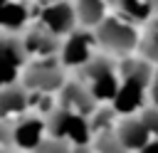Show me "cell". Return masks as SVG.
<instances>
[{
	"label": "cell",
	"mask_w": 158,
	"mask_h": 153,
	"mask_svg": "<svg viewBox=\"0 0 158 153\" xmlns=\"http://www.w3.org/2000/svg\"><path fill=\"white\" fill-rule=\"evenodd\" d=\"M62 39H64V37L54 35V32L47 30L44 25H32V27L22 35L27 57H35V59H42V57H59Z\"/></svg>",
	"instance_id": "cell-10"
},
{
	"label": "cell",
	"mask_w": 158,
	"mask_h": 153,
	"mask_svg": "<svg viewBox=\"0 0 158 153\" xmlns=\"http://www.w3.org/2000/svg\"><path fill=\"white\" fill-rule=\"evenodd\" d=\"M138 54L146 57L148 62L158 64V22L151 25V27L141 35V39H138Z\"/></svg>",
	"instance_id": "cell-17"
},
{
	"label": "cell",
	"mask_w": 158,
	"mask_h": 153,
	"mask_svg": "<svg viewBox=\"0 0 158 153\" xmlns=\"http://www.w3.org/2000/svg\"><path fill=\"white\" fill-rule=\"evenodd\" d=\"M59 104L77 111V114H84V116H91L99 106L96 96L89 91V86L81 81V79H72V81H64L62 89H59Z\"/></svg>",
	"instance_id": "cell-11"
},
{
	"label": "cell",
	"mask_w": 158,
	"mask_h": 153,
	"mask_svg": "<svg viewBox=\"0 0 158 153\" xmlns=\"http://www.w3.org/2000/svg\"><path fill=\"white\" fill-rule=\"evenodd\" d=\"M136 153H158V138H151L143 148H138Z\"/></svg>",
	"instance_id": "cell-23"
},
{
	"label": "cell",
	"mask_w": 158,
	"mask_h": 153,
	"mask_svg": "<svg viewBox=\"0 0 158 153\" xmlns=\"http://www.w3.org/2000/svg\"><path fill=\"white\" fill-rule=\"evenodd\" d=\"M69 153H94V148H91L89 143H79V146H72Z\"/></svg>",
	"instance_id": "cell-24"
},
{
	"label": "cell",
	"mask_w": 158,
	"mask_h": 153,
	"mask_svg": "<svg viewBox=\"0 0 158 153\" xmlns=\"http://www.w3.org/2000/svg\"><path fill=\"white\" fill-rule=\"evenodd\" d=\"M148 86L146 81L136 79V76H121V84L114 94V99L109 101L111 109L118 116H128V114H138L146 106V96H148Z\"/></svg>",
	"instance_id": "cell-7"
},
{
	"label": "cell",
	"mask_w": 158,
	"mask_h": 153,
	"mask_svg": "<svg viewBox=\"0 0 158 153\" xmlns=\"http://www.w3.org/2000/svg\"><path fill=\"white\" fill-rule=\"evenodd\" d=\"M42 2H54V0H42Z\"/></svg>",
	"instance_id": "cell-26"
},
{
	"label": "cell",
	"mask_w": 158,
	"mask_h": 153,
	"mask_svg": "<svg viewBox=\"0 0 158 153\" xmlns=\"http://www.w3.org/2000/svg\"><path fill=\"white\" fill-rule=\"evenodd\" d=\"M72 146H74V143H69L67 138H59V136L47 133L32 153H69V151H72Z\"/></svg>",
	"instance_id": "cell-19"
},
{
	"label": "cell",
	"mask_w": 158,
	"mask_h": 153,
	"mask_svg": "<svg viewBox=\"0 0 158 153\" xmlns=\"http://www.w3.org/2000/svg\"><path fill=\"white\" fill-rule=\"evenodd\" d=\"M47 133L67 138L69 143L79 146V143H89L91 141V126H89V116L77 114L62 104H57L47 116Z\"/></svg>",
	"instance_id": "cell-3"
},
{
	"label": "cell",
	"mask_w": 158,
	"mask_h": 153,
	"mask_svg": "<svg viewBox=\"0 0 158 153\" xmlns=\"http://www.w3.org/2000/svg\"><path fill=\"white\" fill-rule=\"evenodd\" d=\"M116 136H118L121 146H123L126 151H131V153H136L138 148H143V146L153 138L138 114H128V116H123L121 121H116Z\"/></svg>",
	"instance_id": "cell-13"
},
{
	"label": "cell",
	"mask_w": 158,
	"mask_h": 153,
	"mask_svg": "<svg viewBox=\"0 0 158 153\" xmlns=\"http://www.w3.org/2000/svg\"><path fill=\"white\" fill-rule=\"evenodd\" d=\"M77 79H81L89 91L96 96V101H111L118 84H121V76H118V59L101 52V54H94L84 67L77 69Z\"/></svg>",
	"instance_id": "cell-2"
},
{
	"label": "cell",
	"mask_w": 158,
	"mask_h": 153,
	"mask_svg": "<svg viewBox=\"0 0 158 153\" xmlns=\"http://www.w3.org/2000/svg\"><path fill=\"white\" fill-rule=\"evenodd\" d=\"M25 111H30V89L22 81L0 86V121L17 118Z\"/></svg>",
	"instance_id": "cell-12"
},
{
	"label": "cell",
	"mask_w": 158,
	"mask_h": 153,
	"mask_svg": "<svg viewBox=\"0 0 158 153\" xmlns=\"http://www.w3.org/2000/svg\"><path fill=\"white\" fill-rule=\"evenodd\" d=\"M64 67L59 62V57H42L35 62H27L22 69V84L30 91H40V94H54L62 89L64 84Z\"/></svg>",
	"instance_id": "cell-4"
},
{
	"label": "cell",
	"mask_w": 158,
	"mask_h": 153,
	"mask_svg": "<svg viewBox=\"0 0 158 153\" xmlns=\"http://www.w3.org/2000/svg\"><path fill=\"white\" fill-rule=\"evenodd\" d=\"M12 143V128L7 121H0V148H7Z\"/></svg>",
	"instance_id": "cell-21"
},
{
	"label": "cell",
	"mask_w": 158,
	"mask_h": 153,
	"mask_svg": "<svg viewBox=\"0 0 158 153\" xmlns=\"http://www.w3.org/2000/svg\"><path fill=\"white\" fill-rule=\"evenodd\" d=\"M96 37L94 32H89V27L81 30H72L69 35H64L62 47H59V62L67 69H79L84 67L94 54H96Z\"/></svg>",
	"instance_id": "cell-5"
},
{
	"label": "cell",
	"mask_w": 158,
	"mask_h": 153,
	"mask_svg": "<svg viewBox=\"0 0 158 153\" xmlns=\"http://www.w3.org/2000/svg\"><path fill=\"white\" fill-rule=\"evenodd\" d=\"M0 151H2V148H0Z\"/></svg>",
	"instance_id": "cell-27"
},
{
	"label": "cell",
	"mask_w": 158,
	"mask_h": 153,
	"mask_svg": "<svg viewBox=\"0 0 158 153\" xmlns=\"http://www.w3.org/2000/svg\"><path fill=\"white\" fill-rule=\"evenodd\" d=\"M40 25H44L47 30H52V32L59 35V37L69 35V32L77 30V25H79L74 2H69V0L44 2V7L40 10Z\"/></svg>",
	"instance_id": "cell-8"
},
{
	"label": "cell",
	"mask_w": 158,
	"mask_h": 153,
	"mask_svg": "<svg viewBox=\"0 0 158 153\" xmlns=\"http://www.w3.org/2000/svg\"><path fill=\"white\" fill-rule=\"evenodd\" d=\"M138 116H141V121L146 123V128L151 131V136L158 138V106H156V104H148V106H143V109L138 111Z\"/></svg>",
	"instance_id": "cell-20"
},
{
	"label": "cell",
	"mask_w": 158,
	"mask_h": 153,
	"mask_svg": "<svg viewBox=\"0 0 158 153\" xmlns=\"http://www.w3.org/2000/svg\"><path fill=\"white\" fill-rule=\"evenodd\" d=\"M94 37H96V47L111 57H126V54H133L138 52V27L136 22L126 20L123 15L114 12V15H106L96 27H94Z\"/></svg>",
	"instance_id": "cell-1"
},
{
	"label": "cell",
	"mask_w": 158,
	"mask_h": 153,
	"mask_svg": "<svg viewBox=\"0 0 158 153\" xmlns=\"http://www.w3.org/2000/svg\"><path fill=\"white\" fill-rule=\"evenodd\" d=\"M151 2H153V7H156V10H158V0H151Z\"/></svg>",
	"instance_id": "cell-25"
},
{
	"label": "cell",
	"mask_w": 158,
	"mask_h": 153,
	"mask_svg": "<svg viewBox=\"0 0 158 153\" xmlns=\"http://www.w3.org/2000/svg\"><path fill=\"white\" fill-rule=\"evenodd\" d=\"M27 59L30 57H27V49H25V42L20 35H15V32L0 35V86L17 81Z\"/></svg>",
	"instance_id": "cell-6"
},
{
	"label": "cell",
	"mask_w": 158,
	"mask_h": 153,
	"mask_svg": "<svg viewBox=\"0 0 158 153\" xmlns=\"http://www.w3.org/2000/svg\"><path fill=\"white\" fill-rule=\"evenodd\" d=\"M109 5H111L109 0H74V10H77V17H79V25L94 30L106 17Z\"/></svg>",
	"instance_id": "cell-16"
},
{
	"label": "cell",
	"mask_w": 158,
	"mask_h": 153,
	"mask_svg": "<svg viewBox=\"0 0 158 153\" xmlns=\"http://www.w3.org/2000/svg\"><path fill=\"white\" fill-rule=\"evenodd\" d=\"M148 96H151V104L158 106V64H156V72H153V79H151V86H148Z\"/></svg>",
	"instance_id": "cell-22"
},
{
	"label": "cell",
	"mask_w": 158,
	"mask_h": 153,
	"mask_svg": "<svg viewBox=\"0 0 158 153\" xmlns=\"http://www.w3.org/2000/svg\"><path fill=\"white\" fill-rule=\"evenodd\" d=\"M30 10L25 0H0V30L17 32L27 25Z\"/></svg>",
	"instance_id": "cell-14"
},
{
	"label": "cell",
	"mask_w": 158,
	"mask_h": 153,
	"mask_svg": "<svg viewBox=\"0 0 158 153\" xmlns=\"http://www.w3.org/2000/svg\"><path fill=\"white\" fill-rule=\"evenodd\" d=\"M12 128V143L22 151H35L40 141L47 136V118L42 114H22L15 118Z\"/></svg>",
	"instance_id": "cell-9"
},
{
	"label": "cell",
	"mask_w": 158,
	"mask_h": 153,
	"mask_svg": "<svg viewBox=\"0 0 158 153\" xmlns=\"http://www.w3.org/2000/svg\"><path fill=\"white\" fill-rule=\"evenodd\" d=\"M91 148H94V153H131V151H126V148L121 146V141H118V136H116V128L104 131V133H96Z\"/></svg>",
	"instance_id": "cell-18"
},
{
	"label": "cell",
	"mask_w": 158,
	"mask_h": 153,
	"mask_svg": "<svg viewBox=\"0 0 158 153\" xmlns=\"http://www.w3.org/2000/svg\"><path fill=\"white\" fill-rule=\"evenodd\" d=\"M109 2H111V7L118 15H123L126 20H131L136 25L148 22L153 17V12H156V7H153L151 0H109Z\"/></svg>",
	"instance_id": "cell-15"
}]
</instances>
